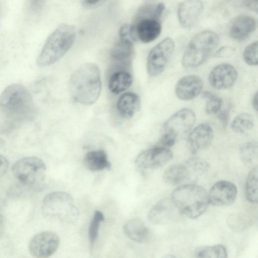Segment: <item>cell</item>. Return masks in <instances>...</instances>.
I'll list each match as a JSON object with an SVG mask.
<instances>
[{"mask_svg": "<svg viewBox=\"0 0 258 258\" xmlns=\"http://www.w3.org/2000/svg\"><path fill=\"white\" fill-rule=\"evenodd\" d=\"M140 105L139 96L136 93L127 92L119 98L117 102V109L122 117L130 118L139 109Z\"/></svg>", "mask_w": 258, "mask_h": 258, "instance_id": "7402d4cb", "label": "cell"}, {"mask_svg": "<svg viewBox=\"0 0 258 258\" xmlns=\"http://www.w3.org/2000/svg\"><path fill=\"white\" fill-rule=\"evenodd\" d=\"M230 109L229 107L221 110L218 114V118L222 123V126L225 127L229 121Z\"/></svg>", "mask_w": 258, "mask_h": 258, "instance_id": "d590c367", "label": "cell"}, {"mask_svg": "<svg viewBox=\"0 0 258 258\" xmlns=\"http://www.w3.org/2000/svg\"><path fill=\"white\" fill-rule=\"evenodd\" d=\"M203 87V81L200 77L194 75L185 76L177 82L175 94L182 100L189 101L198 96Z\"/></svg>", "mask_w": 258, "mask_h": 258, "instance_id": "ac0fdd59", "label": "cell"}, {"mask_svg": "<svg viewBox=\"0 0 258 258\" xmlns=\"http://www.w3.org/2000/svg\"><path fill=\"white\" fill-rule=\"evenodd\" d=\"M75 31L67 24L59 25L47 37L37 59L40 67L52 64L62 57L73 45Z\"/></svg>", "mask_w": 258, "mask_h": 258, "instance_id": "3957f363", "label": "cell"}, {"mask_svg": "<svg viewBox=\"0 0 258 258\" xmlns=\"http://www.w3.org/2000/svg\"><path fill=\"white\" fill-rule=\"evenodd\" d=\"M245 197L252 203H257L258 200V168L254 167L249 173L245 184Z\"/></svg>", "mask_w": 258, "mask_h": 258, "instance_id": "484cf974", "label": "cell"}, {"mask_svg": "<svg viewBox=\"0 0 258 258\" xmlns=\"http://www.w3.org/2000/svg\"><path fill=\"white\" fill-rule=\"evenodd\" d=\"M147 1H153V0H147Z\"/></svg>", "mask_w": 258, "mask_h": 258, "instance_id": "ee69618b", "label": "cell"}, {"mask_svg": "<svg viewBox=\"0 0 258 258\" xmlns=\"http://www.w3.org/2000/svg\"><path fill=\"white\" fill-rule=\"evenodd\" d=\"M191 172L185 164H176L168 167L163 175L164 181L169 185H178L189 178Z\"/></svg>", "mask_w": 258, "mask_h": 258, "instance_id": "cb8c5ba5", "label": "cell"}, {"mask_svg": "<svg viewBox=\"0 0 258 258\" xmlns=\"http://www.w3.org/2000/svg\"><path fill=\"white\" fill-rule=\"evenodd\" d=\"M237 188L234 184L226 180L215 183L208 194L209 203L216 206L232 205L236 200Z\"/></svg>", "mask_w": 258, "mask_h": 258, "instance_id": "4fadbf2b", "label": "cell"}, {"mask_svg": "<svg viewBox=\"0 0 258 258\" xmlns=\"http://www.w3.org/2000/svg\"><path fill=\"white\" fill-rule=\"evenodd\" d=\"M69 90L73 99L85 105H90L98 99L101 91L100 72L93 63H86L72 74Z\"/></svg>", "mask_w": 258, "mask_h": 258, "instance_id": "7a4b0ae2", "label": "cell"}, {"mask_svg": "<svg viewBox=\"0 0 258 258\" xmlns=\"http://www.w3.org/2000/svg\"><path fill=\"white\" fill-rule=\"evenodd\" d=\"M135 53L133 43L120 39L114 44L110 51V59L114 72H130Z\"/></svg>", "mask_w": 258, "mask_h": 258, "instance_id": "7c38bea8", "label": "cell"}, {"mask_svg": "<svg viewBox=\"0 0 258 258\" xmlns=\"http://www.w3.org/2000/svg\"><path fill=\"white\" fill-rule=\"evenodd\" d=\"M237 77V70L232 65L221 63L214 67L211 71L209 82L215 89H227L234 85Z\"/></svg>", "mask_w": 258, "mask_h": 258, "instance_id": "5bb4252c", "label": "cell"}, {"mask_svg": "<svg viewBox=\"0 0 258 258\" xmlns=\"http://www.w3.org/2000/svg\"><path fill=\"white\" fill-rule=\"evenodd\" d=\"M175 48L173 39L167 37L156 45L150 51L147 58V69L151 77L160 75L165 70Z\"/></svg>", "mask_w": 258, "mask_h": 258, "instance_id": "9c48e42d", "label": "cell"}, {"mask_svg": "<svg viewBox=\"0 0 258 258\" xmlns=\"http://www.w3.org/2000/svg\"><path fill=\"white\" fill-rule=\"evenodd\" d=\"M59 244V238L51 231H43L35 235L29 243V250L36 257H47L53 254Z\"/></svg>", "mask_w": 258, "mask_h": 258, "instance_id": "30bf717a", "label": "cell"}, {"mask_svg": "<svg viewBox=\"0 0 258 258\" xmlns=\"http://www.w3.org/2000/svg\"><path fill=\"white\" fill-rule=\"evenodd\" d=\"M255 19L249 15H242L235 18L229 28L230 36L238 40L248 37L256 29Z\"/></svg>", "mask_w": 258, "mask_h": 258, "instance_id": "ffe728a7", "label": "cell"}, {"mask_svg": "<svg viewBox=\"0 0 258 258\" xmlns=\"http://www.w3.org/2000/svg\"><path fill=\"white\" fill-rule=\"evenodd\" d=\"M219 36L215 32L205 30L195 35L188 43L182 57V63L187 69L204 63L217 48Z\"/></svg>", "mask_w": 258, "mask_h": 258, "instance_id": "5b68a950", "label": "cell"}, {"mask_svg": "<svg viewBox=\"0 0 258 258\" xmlns=\"http://www.w3.org/2000/svg\"><path fill=\"white\" fill-rule=\"evenodd\" d=\"M196 119L194 112L189 108H183L174 113L162 126L160 144L166 148L174 145L178 137L191 130Z\"/></svg>", "mask_w": 258, "mask_h": 258, "instance_id": "52a82bcc", "label": "cell"}, {"mask_svg": "<svg viewBox=\"0 0 258 258\" xmlns=\"http://www.w3.org/2000/svg\"><path fill=\"white\" fill-rule=\"evenodd\" d=\"M119 38L134 42L138 39L134 25L125 24L123 25L119 31Z\"/></svg>", "mask_w": 258, "mask_h": 258, "instance_id": "836d02e7", "label": "cell"}, {"mask_svg": "<svg viewBox=\"0 0 258 258\" xmlns=\"http://www.w3.org/2000/svg\"><path fill=\"white\" fill-rule=\"evenodd\" d=\"M0 133L9 134L21 123L32 119L36 109L32 97L22 85L7 87L0 96Z\"/></svg>", "mask_w": 258, "mask_h": 258, "instance_id": "6da1fadb", "label": "cell"}, {"mask_svg": "<svg viewBox=\"0 0 258 258\" xmlns=\"http://www.w3.org/2000/svg\"><path fill=\"white\" fill-rule=\"evenodd\" d=\"M185 165L191 172L200 175L206 173L210 169V165L206 161L197 157L189 158L186 161Z\"/></svg>", "mask_w": 258, "mask_h": 258, "instance_id": "1f68e13d", "label": "cell"}, {"mask_svg": "<svg viewBox=\"0 0 258 258\" xmlns=\"http://www.w3.org/2000/svg\"><path fill=\"white\" fill-rule=\"evenodd\" d=\"M45 0H31L32 10L35 12H39L42 8Z\"/></svg>", "mask_w": 258, "mask_h": 258, "instance_id": "74e56055", "label": "cell"}, {"mask_svg": "<svg viewBox=\"0 0 258 258\" xmlns=\"http://www.w3.org/2000/svg\"><path fill=\"white\" fill-rule=\"evenodd\" d=\"M125 235L131 240L137 242H145L150 237V231L144 222L138 218L127 221L124 226Z\"/></svg>", "mask_w": 258, "mask_h": 258, "instance_id": "44dd1931", "label": "cell"}, {"mask_svg": "<svg viewBox=\"0 0 258 258\" xmlns=\"http://www.w3.org/2000/svg\"><path fill=\"white\" fill-rule=\"evenodd\" d=\"M171 199L180 213L192 219L202 215L209 204L208 194L205 189L194 184H184L176 188L172 192Z\"/></svg>", "mask_w": 258, "mask_h": 258, "instance_id": "277c9868", "label": "cell"}, {"mask_svg": "<svg viewBox=\"0 0 258 258\" xmlns=\"http://www.w3.org/2000/svg\"><path fill=\"white\" fill-rule=\"evenodd\" d=\"M132 83L133 76L131 72L117 71L113 72L110 75L108 88L112 93L117 94L127 89Z\"/></svg>", "mask_w": 258, "mask_h": 258, "instance_id": "603a6c76", "label": "cell"}, {"mask_svg": "<svg viewBox=\"0 0 258 258\" xmlns=\"http://www.w3.org/2000/svg\"><path fill=\"white\" fill-rule=\"evenodd\" d=\"M6 142L5 140L0 138V150L2 149L5 145Z\"/></svg>", "mask_w": 258, "mask_h": 258, "instance_id": "7bdbcfd3", "label": "cell"}, {"mask_svg": "<svg viewBox=\"0 0 258 258\" xmlns=\"http://www.w3.org/2000/svg\"><path fill=\"white\" fill-rule=\"evenodd\" d=\"M41 209L45 217L64 223L75 221L79 215L72 197L64 191L47 195L42 201Z\"/></svg>", "mask_w": 258, "mask_h": 258, "instance_id": "8992f818", "label": "cell"}, {"mask_svg": "<svg viewBox=\"0 0 258 258\" xmlns=\"http://www.w3.org/2000/svg\"><path fill=\"white\" fill-rule=\"evenodd\" d=\"M257 0H250L248 1L247 4L248 5L250 9H252L253 11L254 10V8L255 9V10L257 11V7L255 6L254 5L256 6L257 5Z\"/></svg>", "mask_w": 258, "mask_h": 258, "instance_id": "60d3db41", "label": "cell"}, {"mask_svg": "<svg viewBox=\"0 0 258 258\" xmlns=\"http://www.w3.org/2000/svg\"><path fill=\"white\" fill-rule=\"evenodd\" d=\"M213 137V130L209 124H200L189 134L187 138V148L192 154H196L208 147Z\"/></svg>", "mask_w": 258, "mask_h": 258, "instance_id": "e0dca14e", "label": "cell"}, {"mask_svg": "<svg viewBox=\"0 0 258 258\" xmlns=\"http://www.w3.org/2000/svg\"><path fill=\"white\" fill-rule=\"evenodd\" d=\"M234 50L231 47L224 46L220 48L215 53V55L219 58L229 57L234 53Z\"/></svg>", "mask_w": 258, "mask_h": 258, "instance_id": "e575fe53", "label": "cell"}, {"mask_svg": "<svg viewBox=\"0 0 258 258\" xmlns=\"http://www.w3.org/2000/svg\"><path fill=\"white\" fill-rule=\"evenodd\" d=\"M180 213L171 199L165 198L157 202L149 211L148 219L154 224H164L175 219Z\"/></svg>", "mask_w": 258, "mask_h": 258, "instance_id": "2e32d148", "label": "cell"}, {"mask_svg": "<svg viewBox=\"0 0 258 258\" xmlns=\"http://www.w3.org/2000/svg\"><path fill=\"white\" fill-rule=\"evenodd\" d=\"M15 177L23 185L36 186L44 180L46 167L43 161L36 157L22 158L12 167Z\"/></svg>", "mask_w": 258, "mask_h": 258, "instance_id": "ba28073f", "label": "cell"}, {"mask_svg": "<svg viewBox=\"0 0 258 258\" xmlns=\"http://www.w3.org/2000/svg\"><path fill=\"white\" fill-rule=\"evenodd\" d=\"M244 61L251 66H256L258 63V43L257 41L248 44L243 52Z\"/></svg>", "mask_w": 258, "mask_h": 258, "instance_id": "d6a6232c", "label": "cell"}, {"mask_svg": "<svg viewBox=\"0 0 258 258\" xmlns=\"http://www.w3.org/2000/svg\"><path fill=\"white\" fill-rule=\"evenodd\" d=\"M241 160L246 164L253 163L257 160L258 145L256 141H250L242 144L239 148Z\"/></svg>", "mask_w": 258, "mask_h": 258, "instance_id": "f1b7e54d", "label": "cell"}, {"mask_svg": "<svg viewBox=\"0 0 258 258\" xmlns=\"http://www.w3.org/2000/svg\"><path fill=\"white\" fill-rule=\"evenodd\" d=\"M258 93L257 92H256L254 95H253L252 101H251V104L252 105V107L253 108L257 111L258 108Z\"/></svg>", "mask_w": 258, "mask_h": 258, "instance_id": "ab89813d", "label": "cell"}, {"mask_svg": "<svg viewBox=\"0 0 258 258\" xmlns=\"http://www.w3.org/2000/svg\"><path fill=\"white\" fill-rule=\"evenodd\" d=\"M107 0H82V5L86 8L93 9L101 6Z\"/></svg>", "mask_w": 258, "mask_h": 258, "instance_id": "8d00e7d4", "label": "cell"}, {"mask_svg": "<svg viewBox=\"0 0 258 258\" xmlns=\"http://www.w3.org/2000/svg\"><path fill=\"white\" fill-rule=\"evenodd\" d=\"M138 39L144 43H149L158 37L162 27L159 20L146 18L142 19L134 25Z\"/></svg>", "mask_w": 258, "mask_h": 258, "instance_id": "d6986e66", "label": "cell"}, {"mask_svg": "<svg viewBox=\"0 0 258 258\" xmlns=\"http://www.w3.org/2000/svg\"><path fill=\"white\" fill-rule=\"evenodd\" d=\"M9 166L8 160L4 156L0 155V177L4 175L7 171Z\"/></svg>", "mask_w": 258, "mask_h": 258, "instance_id": "f35d334b", "label": "cell"}, {"mask_svg": "<svg viewBox=\"0 0 258 258\" xmlns=\"http://www.w3.org/2000/svg\"><path fill=\"white\" fill-rule=\"evenodd\" d=\"M201 0H184L178 6L177 17L179 23L184 28H191L198 23L204 11Z\"/></svg>", "mask_w": 258, "mask_h": 258, "instance_id": "9a60e30c", "label": "cell"}, {"mask_svg": "<svg viewBox=\"0 0 258 258\" xmlns=\"http://www.w3.org/2000/svg\"><path fill=\"white\" fill-rule=\"evenodd\" d=\"M84 164L93 171L109 169L111 166L106 152L102 150L88 152L84 158Z\"/></svg>", "mask_w": 258, "mask_h": 258, "instance_id": "d4e9b609", "label": "cell"}, {"mask_svg": "<svg viewBox=\"0 0 258 258\" xmlns=\"http://www.w3.org/2000/svg\"><path fill=\"white\" fill-rule=\"evenodd\" d=\"M173 158L168 148L156 146L141 153L136 159V164L143 170L154 169L164 166Z\"/></svg>", "mask_w": 258, "mask_h": 258, "instance_id": "8fae6325", "label": "cell"}, {"mask_svg": "<svg viewBox=\"0 0 258 258\" xmlns=\"http://www.w3.org/2000/svg\"><path fill=\"white\" fill-rule=\"evenodd\" d=\"M104 220V215L100 211H96L90 222L88 234L90 248H93L98 237L100 224Z\"/></svg>", "mask_w": 258, "mask_h": 258, "instance_id": "4dcf8cb0", "label": "cell"}, {"mask_svg": "<svg viewBox=\"0 0 258 258\" xmlns=\"http://www.w3.org/2000/svg\"><path fill=\"white\" fill-rule=\"evenodd\" d=\"M202 97L206 101L205 111L207 114L213 115L220 111L222 104L220 97L208 91L203 93Z\"/></svg>", "mask_w": 258, "mask_h": 258, "instance_id": "f546056e", "label": "cell"}, {"mask_svg": "<svg viewBox=\"0 0 258 258\" xmlns=\"http://www.w3.org/2000/svg\"><path fill=\"white\" fill-rule=\"evenodd\" d=\"M4 225V217L0 215V231L2 230Z\"/></svg>", "mask_w": 258, "mask_h": 258, "instance_id": "b9f144b4", "label": "cell"}, {"mask_svg": "<svg viewBox=\"0 0 258 258\" xmlns=\"http://www.w3.org/2000/svg\"><path fill=\"white\" fill-rule=\"evenodd\" d=\"M198 257L225 258L227 257L226 247L221 244L203 246L197 248L195 252Z\"/></svg>", "mask_w": 258, "mask_h": 258, "instance_id": "83f0119b", "label": "cell"}, {"mask_svg": "<svg viewBox=\"0 0 258 258\" xmlns=\"http://www.w3.org/2000/svg\"><path fill=\"white\" fill-rule=\"evenodd\" d=\"M254 120L252 115L247 113L237 115L231 123V128L235 133L243 134L252 130Z\"/></svg>", "mask_w": 258, "mask_h": 258, "instance_id": "4316f807", "label": "cell"}]
</instances>
